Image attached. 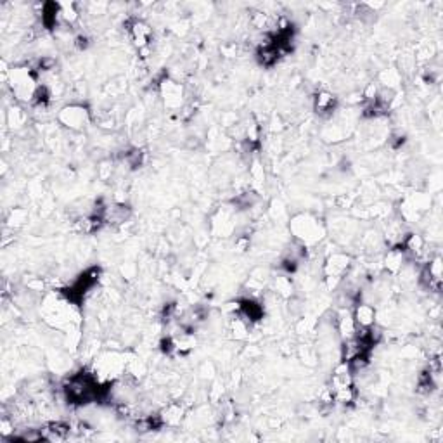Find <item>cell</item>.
I'll return each instance as SVG.
<instances>
[{"label": "cell", "instance_id": "obj_1", "mask_svg": "<svg viewBox=\"0 0 443 443\" xmlns=\"http://www.w3.org/2000/svg\"><path fill=\"white\" fill-rule=\"evenodd\" d=\"M353 322L360 325L362 329H367L374 324V308L371 305H358L355 308Z\"/></svg>", "mask_w": 443, "mask_h": 443}, {"label": "cell", "instance_id": "obj_2", "mask_svg": "<svg viewBox=\"0 0 443 443\" xmlns=\"http://www.w3.org/2000/svg\"><path fill=\"white\" fill-rule=\"evenodd\" d=\"M130 32H132L133 40H135V43L139 47L146 45L147 40H149L151 32H149V28H147L144 23H133V26L130 28Z\"/></svg>", "mask_w": 443, "mask_h": 443}, {"label": "cell", "instance_id": "obj_3", "mask_svg": "<svg viewBox=\"0 0 443 443\" xmlns=\"http://www.w3.org/2000/svg\"><path fill=\"white\" fill-rule=\"evenodd\" d=\"M315 107H317V113L333 111V107H334V97H333L331 94H325V92L319 94V95H317Z\"/></svg>", "mask_w": 443, "mask_h": 443}, {"label": "cell", "instance_id": "obj_4", "mask_svg": "<svg viewBox=\"0 0 443 443\" xmlns=\"http://www.w3.org/2000/svg\"><path fill=\"white\" fill-rule=\"evenodd\" d=\"M63 115H68V120H64L68 127L69 125L71 127H78V125H84L85 121V113L81 109H64Z\"/></svg>", "mask_w": 443, "mask_h": 443}]
</instances>
